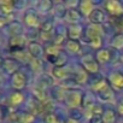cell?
Masks as SVG:
<instances>
[{
    "label": "cell",
    "mask_w": 123,
    "mask_h": 123,
    "mask_svg": "<svg viewBox=\"0 0 123 123\" xmlns=\"http://www.w3.org/2000/svg\"><path fill=\"white\" fill-rule=\"evenodd\" d=\"M6 116V112H5V109L3 106H0V121H3Z\"/></svg>",
    "instance_id": "f35d334b"
},
{
    "label": "cell",
    "mask_w": 123,
    "mask_h": 123,
    "mask_svg": "<svg viewBox=\"0 0 123 123\" xmlns=\"http://www.w3.org/2000/svg\"><path fill=\"white\" fill-rule=\"evenodd\" d=\"M15 6V3L11 1V0H1L0 1V12L4 15H9L12 12Z\"/></svg>",
    "instance_id": "7c38bea8"
},
{
    "label": "cell",
    "mask_w": 123,
    "mask_h": 123,
    "mask_svg": "<svg viewBox=\"0 0 123 123\" xmlns=\"http://www.w3.org/2000/svg\"><path fill=\"white\" fill-rule=\"evenodd\" d=\"M116 28L121 31H123V16L122 17H117V21H116Z\"/></svg>",
    "instance_id": "8d00e7d4"
},
{
    "label": "cell",
    "mask_w": 123,
    "mask_h": 123,
    "mask_svg": "<svg viewBox=\"0 0 123 123\" xmlns=\"http://www.w3.org/2000/svg\"><path fill=\"white\" fill-rule=\"evenodd\" d=\"M99 95H100V98H101L103 100H111L112 97H113V93H112L111 88L107 87L105 91H103L101 93H99Z\"/></svg>",
    "instance_id": "4316f807"
},
{
    "label": "cell",
    "mask_w": 123,
    "mask_h": 123,
    "mask_svg": "<svg viewBox=\"0 0 123 123\" xmlns=\"http://www.w3.org/2000/svg\"><path fill=\"white\" fill-rule=\"evenodd\" d=\"M105 6H106L107 12L110 15H112V16L121 17L123 15V7H122V5L118 1H116V0H110V1H107L105 4Z\"/></svg>",
    "instance_id": "3957f363"
},
{
    "label": "cell",
    "mask_w": 123,
    "mask_h": 123,
    "mask_svg": "<svg viewBox=\"0 0 123 123\" xmlns=\"http://www.w3.org/2000/svg\"><path fill=\"white\" fill-rule=\"evenodd\" d=\"M103 41H101V37H94L92 40H89V45L93 47V48H99L101 46Z\"/></svg>",
    "instance_id": "d6a6232c"
},
{
    "label": "cell",
    "mask_w": 123,
    "mask_h": 123,
    "mask_svg": "<svg viewBox=\"0 0 123 123\" xmlns=\"http://www.w3.org/2000/svg\"><path fill=\"white\" fill-rule=\"evenodd\" d=\"M30 67L33 68V70L34 71H39L41 68H42V63H41V60L39 59V58H33L31 60H30Z\"/></svg>",
    "instance_id": "83f0119b"
},
{
    "label": "cell",
    "mask_w": 123,
    "mask_h": 123,
    "mask_svg": "<svg viewBox=\"0 0 123 123\" xmlns=\"http://www.w3.org/2000/svg\"><path fill=\"white\" fill-rule=\"evenodd\" d=\"M3 67H4V70L9 74L13 75V74L18 73V63L15 59H5L3 62Z\"/></svg>",
    "instance_id": "ba28073f"
},
{
    "label": "cell",
    "mask_w": 123,
    "mask_h": 123,
    "mask_svg": "<svg viewBox=\"0 0 123 123\" xmlns=\"http://www.w3.org/2000/svg\"><path fill=\"white\" fill-rule=\"evenodd\" d=\"M52 83H53V81H52L51 76H48V75H43V76L41 77L40 82H39V87H41V88L46 89L47 87L52 86Z\"/></svg>",
    "instance_id": "603a6c76"
},
{
    "label": "cell",
    "mask_w": 123,
    "mask_h": 123,
    "mask_svg": "<svg viewBox=\"0 0 123 123\" xmlns=\"http://www.w3.org/2000/svg\"><path fill=\"white\" fill-rule=\"evenodd\" d=\"M82 65H83L85 70L88 71V73H93L94 74V73H98V70H99L97 60H94L91 57H85L82 59Z\"/></svg>",
    "instance_id": "8992f818"
},
{
    "label": "cell",
    "mask_w": 123,
    "mask_h": 123,
    "mask_svg": "<svg viewBox=\"0 0 123 123\" xmlns=\"http://www.w3.org/2000/svg\"><path fill=\"white\" fill-rule=\"evenodd\" d=\"M101 35H103V29L99 24H91L86 30V36L88 41L94 37H101Z\"/></svg>",
    "instance_id": "52a82bcc"
},
{
    "label": "cell",
    "mask_w": 123,
    "mask_h": 123,
    "mask_svg": "<svg viewBox=\"0 0 123 123\" xmlns=\"http://www.w3.org/2000/svg\"><path fill=\"white\" fill-rule=\"evenodd\" d=\"M122 62H123V57H122Z\"/></svg>",
    "instance_id": "ee69618b"
},
{
    "label": "cell",
    "mask_w": 123,
    "mask_h": 123,
    "mask_svg": "<svg viewBox=\"0 0 123 123\" xmlns=\"http://www.w3.org/2000/svg\"><path fill=\"white\" fill-rule=\"evenodd\" d=\"M65 100L69 107H77L83 103V97L80 91L76 89H69L65 93Z\"/></svg>",
    "instance_id": "6da1fadb"
},
{
    "label": "cell",
    "mask_w": 123,
    "mask_h": 123,
    "mask_svg": "<svg viewBox=\"0 0 123 123\" xmlns=\"http://www.w3.org/2000/svg\"><path fill=\"white\" fill-rule=\"evenodd\" d=\"M89 19L93 24H99L100 25L105 21V13L99 9H94L92 11V13L89 15Z\"/></svg>",
    "instance_id": "9c48e42d"
},
{
    "label": "cell",
    "mask_w": 123,
    "mask_h": 123,
    "mask_svg": "<svg viewBox=\"0 0 123 123\" xmlns=\"http://www.w3.org/2000/svg\"><path fill=\"white\" fill-rule=\"evenodd\" d=\"M68 74H69V70H68L67 68H64V67H57V68L53 69V75H54V77H57V79H59V80L67 79Z\"/></svg>",
    "instance_id": "2e32d148"
},
{
    "label": "cell",
    "mask_w": 123,
    "mask_h": 123,
    "mask_svg": "<svg viewBox=\"0 0 123 123\" xmlns=\"http://www.w3.org/2000/svg\"><path fill=\"white\" fill-rule=\"evenodd\" d=\"M67 48H68V51L71 52V53H77V52H80L81 46H80V43H79L77 41L69 40V41L67 42Z\"/></svg>",
    "instance_id": "7402d4cb"
},
{
    "label": "cell",
    "mask_w": 123,
    "mask_h": 123,
    "mask_svg": "<svg viewBox=\"0 0 123 123\" xmlns=\"http://www.w3.org/2000/svg\"><path fill=\"white\" fill-rule=\"evenodd\" d=\"M80 10H81V12H82L83 15L89 16V15L92 13V11L94 10L92 1H89V0H85V1H82V3L80 4Z\"/></svg>",
    "instance_id": "9a60e30c"
},
{
    "label": "cell",
    "mask_w": 123,
    "mask_h": 123,
    "mask_svg": "<svg viewBox=\"0 0 123 123\" xmlns=\"http://www.w3.org/2000/svg\"><path fill=\"white\" fill-rule=\"evenodd\" d=\"M52 27H53L52 22H49V21H46L45 23H42V24H41V31L49 33V31H52Z\"/></svg>",
    "instance_id": "1f68e13d"
},
{
    "label": "cell",
    "mask_w": 123,
    "mask_h": 123,
    "mask_svg": "<svg viewBox=\"0 0 123 123\" xmlns=\"http://www.w3.org/2000/svg\"><path fill=\"white\" fill-rule=\"evenodd\" d=\"M0 85H1V76H0Z\"/></svg>",
    "instance_id": "7bdbcfd3"
},
{
    "label": "cell",
    "mask_w": 123,
    "mask_h": 123,
    "mask_svg": "<svg viewBox=\"0 0 123 123\" xmlns=\"http://www.w3.org/2000/svg\"><path fill=\"white\" fill-rule=\"evenodd\" d=\"M112 46L115 48H122L123 47V35L122 34H117L112 41Z\"/></svg>",
    "instance_id": "484cf974"
},
{
    "label": "cell",
    "mask_w": 123,
    "mask_h": 123,
    "mask_svg": "<svg viewBox=\"0 0 123 123\" xmlns=\"http://www.w3.org/2000/svg\"><path fill=\"white\" fill-rule=\"evenodd\" d=\"M28 52L30 53V55L33 58H39L40 59V57L42 55L43 49H42V47H41L40 43H37V42H30L29 46H28Z\"/></svg>",
    "instance_id": "30bf717a"
},
{
    "label": "cell",
    "mask_w": 123,
    "mask_h": 123,
    "mask_svg": "<svg viewBox=\"0 0 123 123\" xmlns=\"http://www.w3.org/2000/svg\"><path fill=\"white\" fill-rule=\"evenodd\" d=\"M86 80H87V73L83 71L82 69H80V70L77 71V74H76L75 81L79 82V83H83V82H86Z\"/></svg>",
    "instance_id": "f546056e"
},
{
    "label": "cell",
    "mask_w": 123,
    "mask_h": 123,
    "mask_svg": "<svg viewBox=\"0 0 123 123\" xmlns=\"http://www.w3.org/2000/svg\"><path fill=\"white\" fill-rule=\"evenodd\" d=\"M110 81L112 83V86L117 89H122L123 88V74L121 73H113L110 75Z\"/></svg>",
    "instance_id": "8fae6325"
},
{
    "label": "cell",
    "mask_w": 123,
    "mask_h": 123,
    "mask_svg": "<svg viewBox=\"0 0 123 123\" xmlns=\"http://www.w3.org/2000/svg\"><path fill=\"white\" fill-rule=\"evenodd\" d=\"M22 30H23V28H22L21 23H18V22H11L9 25V33L12 36H19L22 34Z\"/></svg>",
    "instance_id": "5bb4252c"
},
{
    "label": "cell",
    "mask_w": 123,
    "mask_h": 123,
    "mask_svg": "<svg viewBox=\"0 0 123 123\" xmlns=\"http://www.w3.org/2000/svg\"><path fill=\"white\" fill-rule=\"evenodd\" d=\"M25 45V37L19 35V36H12L10 39V49L12 52H21L23 51V47Z\"/></svg>",
    "instance_id": "5b68a950"
},
{
    "label": "cell",
    "mask_w": 123,
    "mask_h": 123,
    "mask_svg": "<svg viewBox=\"0 0 123 123\" xmlns=\"http://www.w3.org/2000/svg\"><path fill=\"white\" fill-rule=\"evenodd\" d=\"M34 121V115L33 113H22L18 117V122L19 123H33Z\"/></svg>",
    "instance_id": "d4e9b609"
},
{
    "label": "cell",
    "mask_w": 123,
    "mask_h": 123,
    "mask_svg": "<svg viewBox=\"0 0 123 123\" xmlns=\"http://www.w3.org/2000/svg\"><path fill=\"white\" fill-rule=\"evenodd\" d=\"M103 118H104V123H115L116 121V113L113 110L109 109L103 113Z\"/></svg>",
    "instance_id": "ffe728a7"
},
{
    "label": "cell",
    "mask_w": 123,
    "mask_h": 123,
    "mask_svg": "<svg viewBox=\"0 0 123 123\" xmlns=\"http://www.w3.org/2000/svg\"><path fill=\"white\" fill-rule=\"evenodd\" d=\"M45 122L46 123H60V121L55 117V115L53 113H48L45 116Z\"/></svg>",
    "instance_id": "4dcf8cb0"
},
{
    "label": "cell",
    "mask_w": 123,
    "mask_h": 123,
    "mask_svg": "<svg viewBox=\"0 0 123 123\" xmlns=\"http://www.w3.org/2000/svg\"><path fill=\"white\" fill-rule=\"evenodd\" d=\"M64 41V37L63 36H62V35H58V36H55V39H54V45H60L62 42H63Z\"/></svg>",
    "instance_id": "74e56055"
},
{
    "label": "cell",
    "mask_w": 123,
    "mask_h": 123,
    "mask_svg": "<svg viewBox=\"0 0 123 123\" xmlns=\"http://www.w3.org/2000/svg\"><path fill=\"white\" fill-rule=\"evenodd\" d=\"M67 123H79V122H77V119H75V118L71 117V118H69V119L67 121Z\"/></svg>",
    "instance_id": "ab89813d"
},
{
    "label": "cell",
    "mask_w": 123,
    "mask_h": 123,
    "mask_svg": "<svg viewBox=\"0 0 123 123\" xmlns=\"http://www.w3.org/2000/svg\"><path fill=\"white\" fill-rule=\"evenodd\" d=\"M91 111L93 115H103V109L100 106H97V105H93L91 107Z\"/></svg>",
    "instance_id": "d590c367"
},
{
    "label": "cell",
    "mask_w": 123,
    "mask_h": 123,
    "mask_svg": "<svg viewBox=\"0 0 123 123\" xmlns=\"http://www.w3.org/2000/svg\"><path fill=\"white\" fill-rule=\"evenodd\" d=\"M24 21H25V23H27L29 27H37V25L40 24L39 18H37V16H36L34 12H28V13L25 15V17H24Z\"/></svg>",
    "instance_id": "4fadbf2b"
},
{
    "label": "cell",
    "mask_w": 123,
    "mask_h": 123,
    "mask_svg": "<svg viewBox=\"0 0 123 123\" xmlns=\"http://www.w3.org/2000/svg\"><path fill=\"white\" fill-rule=\"evenodd\" d=\"M91 123H104V118L103 115H93L89 119Z\"/></svg>",
    "instance_id": "836d02e7"
},
{
    "label": "cell",
    "mask_w": 123,
    "mask_h": 123,
    "mask_svg": "<svg viewBox=\"0 0 123 123\" xmlns=\"http://www.w3.org/2000/svg\"><path fill=\"white\" fill-rule=\"evenodd\" d=\"M45 52H46V58H47V60L49 62V63H53V64L57 63L58 57H59V54L62 53L59 46H57V45H54V43H53V45H48V46L46 47Z\"/></svg>",
    "instance_id": "7a4b0ae2"
},
{
    "label": "cell",
    "mask_w": 123,
    "mask_h": 123,
    "mask_svg": "<svg viewBox=\"0 0 123 123\" xmlns=\"http://www.w3.org/2000/svg\"><path fill=\"white\" fill-rule=\"evenodd\" d=\"M40 37H41L43 41H48V40H51V39H52V31H49V33L41 31V33H40Z\"/></svg>",
    "instance_id": "e575fe53"
},
{
    "label": "cell",
    "mask_w": 123,
    "mask_h": 123,
    "mask_svg": "<svg viewBox=\"0 0 123 123\" xmlns=\"http://www.w3.org/2000/svg\"><path fill=\"white\" fill-rule=\"evenodd\" d=\"M65 18L68 22H71V23H75L80 19V13L79 11H76L75 9H69L67 10V15H65Z\"/></svg>",
    "instance_id": "e0dca14e"
},
{
    "label": "cell",
    "mask_w": 123,
    "mask_h": 123,
    "mask_svg": "<svg viewBox=\"0 0 123 123\" xmlns=\"http://www.w3.org/2000/svg\"><path fill=\"white\" fill-rule=\"evenodd\" d=\"M5 18H3V17H0V27H3L4 24H5Z\"/></svg>",
    "instance_id": "b9f144b4"
},
{
    "label": "cell",
    "mask_w": 123,
    "mask_h": 123,
    "mask_svg": "<svg viewBox=\"0 0 123 123\" xmlns=\"http://www.w3.org/2000/svg\"><path fill=\"white\" fill-rule=\"evenodd\" d=\"M110 59V53L107 49H99L97 52V60L99 63H106Z\"/></svg>",
    "instance_id": "44dd1931"
},
{
    "label": "cell",
    "mask_w": 123,
    "mask_h": 123,
    "mask_svg": "<svg viewBox=\"0 0 123 123\" xmlns=\"http://www.w3.org/2000/svg\"><path fill=\"white\" fill-rule=\"evenodd\" d=\"M23 99H24V95H23L21 92H15V93H12V94L10 95L9 103H10L11 105H18V104H21V103L23 101Z\"/></svg>",
    "instance_id": "d6986e66"
},
{
    "label": "cell",
    "mask_w": 123,
    "mask_h": 123,
    "mask_svg": "<svg viewBox=\"0 0 123 123\" xmlns=\"http://www.w3.org/2000/svg\"><path fill=\"white\" fill-rule=\"evenodd\" d=\"M27 85V79H25V75L21 71L16 73L12 75L11 77V86L15 88V89H22L24 88Z\"/></svg>",
    "instance_id": "277c9868"
},
{
    "label": "cell",
    "mask_w": 123,
    "mask_h": 123,
    "mask_svg": "<svg viewBox=\"0 0 123 123\" xmlns=\"http://www.w3.org/2000/svg\"><path fill=\"white\" fill-rule=\"evenodd\" d=\"M68 35H69L70 40L76 41L80 37V35H81V27L80 25H73V27H70L69 28V31H68Z\"/></svg>",
    "instance_id": "ac0fdd59"
},
{
    "label": "cell",
    "mask_w": 123,
    "mask_h": 123,
    "mask_svg": "<svg viewBox=\"0 0 123 123\" xmlns=\"http://www.w3.org/2000/svg\"><path fill=\"white\" fill-rule=\"evenodd\" d=\"M107 87H109V85L106 83V81H105L104 79L99 80L97 83H94V85H93V89H94V91H97L98 93H101V92H103V91H105Z\"/></svg>",
    "instance_id": "cb8c5ba5"
},
{
    "label": "cell",
    "mask_w": 123,
    "mask_h": 123,
    "mask_svg": "<svg viewBox=\"0 0 123 123\" xmlns=\"http://www.w3.org/2000/svg\"><path fill=\"white\" fill-rule=\"evenodd\" d=\"M118 112H119L121 115H123V103H121V105L118 106Z\"/></svg>",
    "instance_id": "60d3db41"
},
{
    "label": "cell",
    "mask_w": 123,
    "mask_h": 123,
    "mask_svg": "<svg viewBox=\"0 0 123 123\" xmlns=\"http://www.w3.org/2000/svg\"><path fill=\"white\" fill-rule=\"evenodd\" d=\"M51 7H52V3L49 1V0H42V1H40V4H39V10L43 11V12L51 10Z\"/></svg>",
    "instance_id": "f1b7e54d"
}]
</instances>
